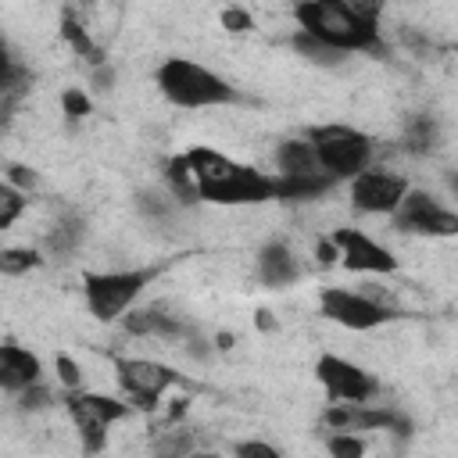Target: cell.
Here are the masks:
<instances>
[{"label": "cell", "instance_id": "21", "mask_svg": "<svg viewBox=\"0 0 458 458\" xmlns=\"http://www.w3.org/2000/svg\"><path fill=\"white\" fill-rule=\"evenodd\" d=\"M79 240H82V222H79L75 215L61 218V222L47 233V247H50V254H72V250L79 247Z\"/></svg>", "mask_w": 458, "mask_h": 458}, {"label": "cell", "instance_id": "1", "mask_svg": "<svg viewBox=\"0 0 458 458\" xmlns=\"http://www.w3.org/2000/svg\"><path fill=\"white\" fill-rule=\"evenodd\" d=\"M301 32L311 39L351 54V50H383L379 43V4L358 0H304L293 7Z\"/></svg>", "mask_w": 458, "mask_h": 458}, {"label": "cell", "instance_id": "23", "mask_svg": "<svg viewBox=\"0 0 458 458\" xmlns=\"http://www.w3.org/2000/svg\"><path fill=\"white\" fill-rule=\"evenodd\" d=\"M61 32H64V39L75 47V54H82V57H89L93 64H104V57H100V50L93 47V39H89V32L79 25V21H72L68 14H64V25H61Z\"/></svg>", "mask_w": 458, "mask_h": 458}, {"label": "cell", "instance_id": "33", "mask_svg": "<svg viewBox=\"0 0 458 458\" xmlns=\"http://www.w3.org/2000/svg\"><path fill=\"white\" fill-rule=\"evenodd\" d=\"M36 182V175L25 168V165H11V186L18 190V186H32Z\"/></svg>", "mask_w": 458, "mask_h": 458}, {"label": "cell", "instance_id": "16", "mask_svg": "<svg viewBox=\"0 0 458 458\" xmlns=\"http://www.w3.org/2000/svg\"><path fill=\"white\" fill-rule=\"evenodd\" d=\"M258 279L265 286H272V290L290 286L297 279V258H293V250L286 243H279V240L265 243L258 250Z\"/></svg>", "mask_w": 458, "mask_h": 458}, {"label": "cell", "instance_id": "35", "mask_svg": "<svg viewBox=\"0 0 458 458\" xmlns=\"http://www.w3.org/2000/svg\"><path fill=\"white\" fill-rule=\"evenodd\" d=\"M190 458H222V454H211V451H200V454H190Z\"/></svg>", "mask_w": 458, "mask_h": 458}, {"label": "cell", "instance_id": "28", "mask_svg": "<svg viewBox=\"0 0 458 458\" xmlns=\"http://www.w3.org/2000/svg\"><path fill=\"white\" fill-rule=\"evenodd\" d=\"M61 104H64V114L68 118H86L89 114V97H86V89H64L61 93Z\"/></svg>", "mask_w": 458, "mask_h": 458}, {"label": "cell", "instance_id": "10", "mask_svg": "<svg viewBox=\"0 0 458 458\" xmlns=\"http://www.w3.org/2000/svg\"><path fill=\"white\" fill-rule=\"evenodd\" d=\"M394 229L415 233V236H454L458 233V215L447 211L433 193L408 190L401 197V204L394 208Z\"/></svg>", "mask_w": 458, "mask_h": 458}, {"label": "cell", "instance_id": "24", "mask_svg": "<svg viewBox=\"0 0 458 458\" xmlns=\"http://www.w3.org/2000/svg\"><path fill=\"white\" fill-rule=\"evenodd\" d=\"M21 211H25V193L14 190L11 182H0V229L14 225L21 218Z\"/></svg>", "mask_w": 458, "mask_h": 458}, {"label": "cell", "instance_id": "9", "mask_svg": "<svg viewBox=\"0 0 458 458\" xmlns=\"http://www.w3.org/2000/svg\"><path fill=\"white\" fill-rule=\"evenodd\" d=\"M315 379L322 383L329 404H365L376 394V376L340 354H322L315 361Z\"/></svg>", "mask_w": 458, "mask_h": 458}, {"label": "cell", "instance_id": "34", "mask_svg": "<svg viewBox=\"0 0 458 458\" xmlns=\"http://www.w3.org/2000/svg\"><path fill=\"white\" fill-rule=\"evenodd\" d=\"M318 261H322V265H333V261H336V247H333L329 240L318 243Z\"/></svg>", "mask_w": 458, "mask_h": 458}, {"label": "cell", "instance_id": "30", "mask_svg": "<svg viewBox=\"0 0 458 458\" xmlns=\"http://www.w3.org/2000/svg\"><path fill=\"white\" fill-rule=\"evenodd\" d=\"M57 372H61V383H64V386H72V390H79V365H75L72 358H64V354H57Z\"/></svg>", "mask_w": 458, "mask_h": 458}, {"label": "cell", "instance_id": "3", "mask_svg": "<svg viewBox=\"0 0 458 458\" xmlns=\"http://www.w3.org/2000/svg\"><path fill=\"white\" fill-rule=\"evenodd\" d=\"M154 79H157L161 97L175 107H215V104L236 100L233 86L222 75H215L211 68H204L190 57H168Z\"/></svg>", "mask_w": 458, "mask_h": 458}, {"label": "cell", "instance_id": "18", "mask_svg": "<svg viewBox=\"0 0 458 458\" xmlns=\"http://www.w3.org/2000/svg\"><path fill=\"white\" fill-rule=\"evenodd\" d=\"M293 50L304 57V61H311V64H318V68H336V64H344L347 61V54H340V50H333V47H326V43H318V39H311L308 32H293Z\"/></svg>", "mask_w": 458, "mask_h": 458}, {"label": "cell", "instance_id": "7", "mask_svg": "<svg viewBox=\"0 0 458 458\" xmlns=\"http://www.w3.org/2000/svg\"><path fill=\"white\" fill-rule=\"evenodd\" d=\"M318 311H322V318H329L344 329H354V333H365V329H376V326L397 318V311L386 308L383 301L358 293V290H344V286H326L318 293Z\"/></svg>", "mask_w": 458, "mask_h": 458}, {"label": "cell", "instance_id": "13", "mask_svg": "<svg viewBox=\"0 0 458 458\" xmlns=\"http://www.w3.org/2000/svg\"><path fill=\"white\" fill-rule=\"evenodd\" d=\"M326 426H333L336 433H354V429H394V433H401L408 422L401 419V411L369 408V401H365V404H329Z\"/></svg>", "mask_w": 458, "mask_h": 458}, {"label": "cell", "instance_id": "29", "mask_svg": "<svg viewBox=\"0 0 458 458\" xmlns=\"http://www.w3.org/2000/svg\"><path fill=\"white\" fill-rule=\"evenodd\" d=\"M18 404H21V408H29V411H39V408H47V404H50V390H47V386H39V383H32L29 390H21V394H18Z\"/></svg>", "mask_w": 458, "mask_h": 458}, {"label": "cell", "instance_id": "22", "mask_svg": "<svg viewBox=\"0 0 458 458\" xmlns=\"http://www.w3.org/2000/svg\"><path fill=\"white\" fill-rule=\"evenodd\" d=\"M39 265H43V258L32 247H7V250H0V276H21V272L39 268Z\"/></svg>", "mask_w": 458, "mask_h": 458}, {"label": "cell", "instance_id": "15", "mask_svg": "<svg viewBox=\"0 0 458 458\" xmlns=\"http://www.w3.org/2000/svg\"><path fill=\"white\" fill-rule=\"evenodd\" d=\"M122 326H125V333H132V336H161V340H179V336H186V326L175 318V315H168V311H161V308H129L125 315H122Z\"/></svg>", "mask_w": 458, "mask_h": 458}, {"label": "cell", "instance_id": "26", "mask_svg": "<svg viewBox=\"0 0 458 458\" xmlns=\"http://www.w3.org/2000/svg\"><path fill=\"white\" fill-rule=\"evenodd\" d=\"M408 147L415 154H426L437 147V122L433 118H415L411 129H408Z\"/></svg>", "mask_w": 458, "mask_h": 458}, {"label": "cell", "instance_id": "6", "mask_svg": "<svg viewBox=\"0 0 458 458\" xmlns=\"http://www.w3.org/2000/svg\"><path fill=\"white\" fill-rule=\"evenodd\" d=\"M68 415L79 429V440L86 447V454L104 451L107 444V429L129 415L125 401H114L107 394H89V390H72L68 394Z\"/></svg>", "mask_w": 458, "mask_h": 458}, {"label": "cell", "instance_id": "25", "mask_svg": "<svg viewBox=\"0 0 458 458\" xmlns=\"http://www.w3.org/2000/svg\"><path fill=\"white\" fill-rule=\"evenodd\" d=\"M329 458H365V440L358 433H333L326 440Z\"/></svg>", "mask_w": 458, "mask_h": 458}, {"label": "cell", "instance_id": "31", "mask_svg": "<svg viewBox=\"0 0 458 458\" xmlns=\"http://www.w3.org/2000/svg\"><path fill=\"white\" fill-rule=\"evenodd\" d=\"M222 25H225V29H233V32H243V29H250V18H247V11L229 7V11L222 14Z\"/></svg>", "mask_w": 458, "mask_h": 458}, {"label": "cell", "instance_id": "11", "mask_svg": "<svg viewBox=\"0 0 458 458\" xmlns=\"http://www.w3.org/2000/svg\"><path fill=\"white\" fill-rule=\"evenodd\" d=\"M408 179L394 168H379L369 165L365 172H358L351 179V204L361 215H394V208L401 204V197L408 193Z\"/></svg>", "mask_w": 458, "mask_h": 458}, {"label": "cell", "instance_id": "32", "mask_svg": "<svg viewBox=\"0 0 458 458\" xmlns=\"http://www.w3.org/2000/svg\"><path fill=\"white\" fill-rule=\"evenodd\" d=\"M93 86L104 93V89H111L114 86V68H107V64H97V72H93Z\"/></svg>", "mask_w": 458, "mask_h": 458}, {"label": "cell", "instance_id": "5", "mask_svg": "<svg viewBox=\"0 0 458 458\" xmlns=\"http://www.w3.org/2000/svg\"><path fill=\"white\" fill-rule=\"evenodd\" d=\"M150 268H125V272H86L82 276V293H86V308L97 322H114L122 318L132 301L143 293V286L150 283Z\"/></svg>", "mask_w": 458, "mask_h": 458}, {"label": "cell", "instance_id": "8", "mask_svg": "<svg viewBox=\"0 0 458 458\" xmlns=\"http://www.w3.org/2000/svg\"><path fill=\"white\" fill-rule=\"evenodd\" d=\"M114 379L132 397L136 408L150 411V408H157L161 394L179 383V372L165 361H154V358H122L118 354L114 358Z\"/></svg>", "mask_w": 458, "mask_h": 458}, {"label": "cell", "instance_id": "2", "mask_svg": "<svg viewBox=\"0 0 458 458\" xmlns=\"http://www.w3.org/2000/svg\"><path fill=\"white\" fill-rule=\"evenodd\" d=\"M197 197L211 204H265L276 200V175H265L250 165H240L211 147H190L186 154Z\"/></svg>", "mask_w": 458, "mask_h": 458}, {"label": "cell", "instance_id": "20", "mask_svg": "<svg viewBox=\"0 0 458 458\" xmlns=\"http://www.w3.org/2000/svg\"><path fill=\"white\" fill-rule=\"evenodd\" d=\"M165 179H168V190H172L175 200H186V204H190V200H200V197H197V182H193L190 165H186L182 154L165 165Z\"/></svg>", "mask_w": 458, "mask_h": 458}, {"label": "cell", "instance_id": "17", "mask_svg": "<svg viewBox=\"0 0 458 458\" xmlns=\"http://www.w3.org/2000/svg\"><path fill=\"white\" fill-rule=\"evenodd\" d=\"M276 168L279 179H308V175H326L308 147V140H283L276 147Z\"/></svg>", "mask_w": 458, "mask_h": 458}, {"label": "cell", "instance_id": "12", "mask_svg": "<svg viewBox=\"0 0 458 458\" xmlns=\"http://www.w3.org/2000/svg\"><path fill=\"white\" fill-rule=\"evenodd\" d=\"M329 243L336 247V261L347 272H369V276H390L397 272V258L361 229H333Z\"/></svg>", "mask_w": 458, "mask_h": 458}, {"label": "cell", "instance_id": "14", "mask_svg": "<svg viewBox=\"0 0 458 458\" xmlns=\"http://www.w3.org/2000/svg\"><path fill=\"white\" fill-rule=\"evenodd\" d=\"M39 372H43V365L29 347L0 344V390L21 394L32 383H39Z\"/></svg>", "mask_w": 458, "mask_h": 458}, {"label": "cell", "instance_id": "19", "mask_svg": "<svg viewBox=\"0 0 458 458\" xmlns=\"http://www.w3.org/2000/svg\"><path fill=\"white\" fill-rule=\"evenodd\" d=\"M29 89V72L11 57V50H7V43L0 39V97H7V100H18L21 93Z\"/></svg>", "mask_w": 458, "mask_h": 458}, {"label": "cell", "instance_id": "4", "mask_svg": "<svg viewBox=\"0 0 458 458\" xmlns=\"http://www.w3.org/2000/svg\"><path fill=\"white\" fill-rule=\"evenodd\" d=\"M304 140H308L318 168L333 182L354 179L372 161V140L354 125H315V129H308Z\"/></svg>", "mask_w": 458, "mask_h": 458}, {"label": "cell", "instance_id": "27", "mask_svg": "<svg viewBox=\"0 0 458 458\" xmlns=\"http://www.w3.org/2000/svg\"><path fill=\"white\" fill-rule=\"evenodd\" d=\"M233 458H283L268 440H236Z\"/></svg>", "mask_w": 458, "mask_h": 458}]
</instances>
